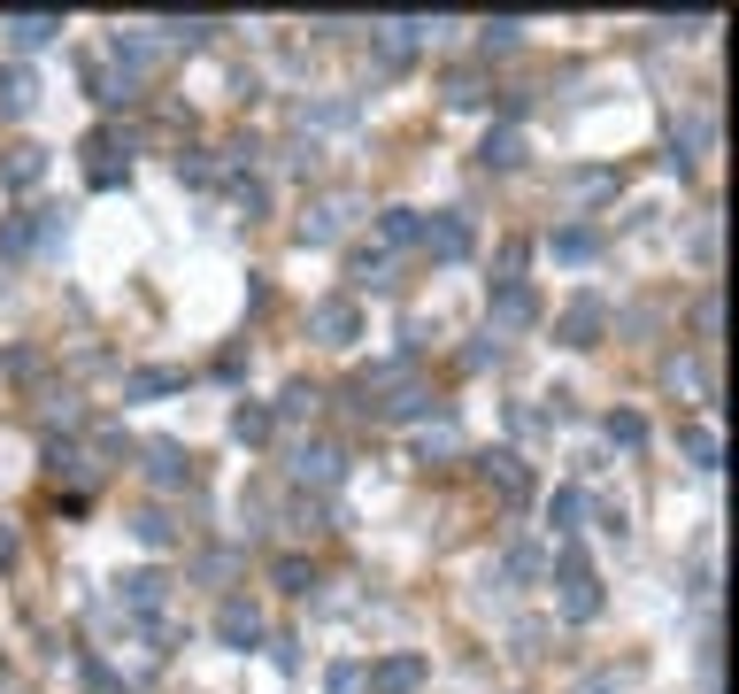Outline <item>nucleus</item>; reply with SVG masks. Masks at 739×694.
Here are the masks:
<instances>
[{"label": "nucleus", "mask_w": 739, "mask_h": 694, "mask_svg": "<svg viewBox=\"0 0 739 694\" xmlns=\"http://www.w3.org/2000/svg\"><path fill=\"white\" fill-rule=\"evenodd\" d=\"M563 610H571V618H593V610H601V594H593V579L578 571V555H571V571H563Z\"/></svg>", "instance_id": "1"}, {"label": "nucleus", "mask_w": 739, "mask_h": 694, "mask_svg": "<svg viewBox=\"0 0 739 694\" xmlns=\"http://www.w3.org/2000/svg\"><path fill=\"white\" fill-rule=\"evenodd\" d=\"M424 680V656H393V664H378V694H409Z\"/></svg>", "instance_id": "2"}, {"label": "nucleus", "mask_w": 739, "mask_h": 694, "mask_svg": "<svg viewBox=\"0 0 739 694\" xmlns=\"http://www.w3.org/2000/svg\"><path fill=\"white\" fill-rule=\"evenodd\" d=\"M432 247H440V255H462V247H470L462 216H440V224H432Z\"/></svg>", "instance_id": "3"}, {"label": "nucleus", "mask_w": 739, "mask_h": 694, "mask_svg": "<svg viewBox=\"0 0 739 694\" xmlns=\"http://www.w3.org/2000/svg\"><path fill=\"white\" fill-rule=\"evenodd\" d=\"M316 325H324L331 340H347V333H355V309H347V302H324V309H316Z\"/></svg>", "instance_id": "4"}, {"label": "nucleus", "mask_w": 739, "mask_h": 694, "mask_svg": "<svg viewBox=\"0 0 739 694\" xmlns=\"http://www.w3.org/2000/svg\"><path fill=\"white\" fill-rule=\"evenodd\" d=\"M485 479H501V494H509V502L524 494V471H516V456H493V463H485Z\"/></svg>", "instance_id": "5"}, {"label": "nucleus", "mask_w": 739, "mask_h": 694, "mask_svg": "<svg viewBox=\"0 0 739 694\" xmlns=\"http://www.w3.org/2000/svg\"><path fill=\"white\" fill-rule=\"evenodd\" d=\"M0 109H31V78H23V70L0 78Z\"/></svg>", "instance_id": "6"}, {"label": "nucleus", "mask_w": 739, "mask_h": 694, "mask_svg": "<svg viewBox=\"0 0 739 694\" xmlns=\"http://www.w3.org/2000/svg\"><path fill=\"white\" fill-rule=\"evenodd\" d=\"M8 31H16V39H23V47H39V39H47V31H54V16H16V23H8Z\"/></svg>", "instance_id": "7"}, {"label": "nucleus", "mask_w": 739, "mask_h": 694, "mask_svg": "<svg viewBox=\"0 0 739 694\" xmlns=\"http://www.w3.org/2000/svg\"><path fill=\"white\" fill-rule=\"evenodd\" d=\"M224 641H255V610L232 602V610H224Z\"/></svg>", "instance_id": "8"}, {"label": "nucleus", "mask_w": 739, "mask_h": 694, "mask_svg": "<svg viewBox=\"0 0 739 694\" xmlns=\"http://www.w3.org/2000/svg\"><path fill=\"white\" fill-rule=\"evenodd\" d=\"M8 177L31 185V177H39V147H16V155H8Z\"/></svg>", "instance_id": "9"}, {"label": "nucleus", "mask_w": 739, "mask_h": 694, "mask_svg": "<svg viewBox=\"0 0 739 694\" xmlns=\"http://www.w3.org/2000/svg\"><path fill=\"white\" fill-rule=\"evenodd\" d=\"M593 325H601V302H578V309H571V325H563V333H571V340H586Z\"/></svg>", "instance_id": "10"}, {"label": "nucleus", "mask_w": 739, "mask_h": 694, "mask_svg": "<svg viewBox=\"0 0 739 694\" xmlns=\"http://www.w3.org/2000/svg\"><path fill=\"white\" fill-rule=\"evenodd\" d=\"M532 317V294H501V325H524Z\"/></svg>", "instance_id": "11"}, {"label": "nucleus", "mask_w": 739, "mask_h": 694, "mask_svg": "<svg viewBox=\"0 0 739 694\" xmlns=\"http://www.w3.org/2000/svg\"><path fill=\"white\" fill-rule=\"evenodd\" d=\"M162 386H177V370H140L132 378V394H162Z\"/></svg>", "instance_id": "12"}]
</instances>
